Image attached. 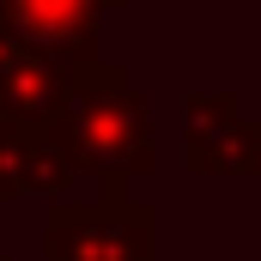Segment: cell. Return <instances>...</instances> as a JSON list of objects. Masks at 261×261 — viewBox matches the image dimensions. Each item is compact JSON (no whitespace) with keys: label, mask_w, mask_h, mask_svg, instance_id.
Listing matches in <instances>:
<instances>
[{"label":"cell","mask_w":261,"mask_h":261,"mask_svg":"<svg viewBox=\"0 0 261 261\" xmlns=\"http://www.w3.org/2000/svg\"><path fill=\"white\" fill-rule=\"evenodd\" d=\"M182 170L189 176H261V122L243 116L237 91L182 97Z\"/></svg>","instance_id":"4"},{"label":"cell","mask_w":261,"mask_h":261,"mask_svg":"<svg viewBox=\"0 0 261 261\" xmlns=\"http://www.w3.org/2000/svg\"><path fill=\"white\" fill-rule=\"evenodd\" d=\"M43 261H158V213L128 182H97L91 200H55L43 213Z\"/></svg>","instance_id":"2"},{"label":"cell","mask_w":261,"mask_h":261,"mask_svg":"<svg viewBox=\"0 0 261 261\" xmlns=\"http://www.w3.org/2000/svg\"><path fill=\"white\" fill-rule=\"evenodd\" d=\"M128 0H0V31L31 43L37 55H49L55 67L79 73V67H97V37H103V18L122 12Z\"/></svg>","instance_id":"3"},{"label":"cell","mask_w":261,"mask_h":261,"mask_svg":"<svg viewBox=\"0 0 261 261\" xmlns=\"http://www.w3.org/2000/svg\"><path fill=\"white\" fill-rule=\"evenodd\" d=\"M0 261H6V255H0Z\"/></svg>","instance_id":"7"},{"label":"cell","mask_w":261,"mask_h":261,"mask_svg":"<svg viewBox=\"0 0 261 261\" xmlns=\"http://www.w3.org/2000/svg\"><path fill=\"white\" fill-rule=\"evenodd\" d=\"M73 97V73L55 67L49 55H37L31 43L0 31V122L18 128H49Z\"/></svg>","instance_id":"5"},{"label":"cell","mask_w":261,"mask_h":261,"mask_svg":"<svg viewBox=\"0 0 261 261\" xmlns=\"http://www.w3.org/2000/svg\"><path fill=\"white\" fill-rule=\"evenodd\" d=\"M49 134L61 140L73 170H85L97 182H128V176H146L158 164L152 103H146V91H134L128 67H116V61L73 73V97L49 122Z\"/></svg>","instance_id":"1"},{"label":"cell","mask_w":261,"mask_h":261,"mask_svg":"<svg viewBox=\"0 0 261 261\" xmlns=\"http://www.w3.org/2000/svg\"><path fill=\"white\" fill-rule=\"evenodd\" d=\"M73 158L61 152V140L49 128H18L0 122V200L18 195H49V200H73Z\"/></svg>","instance_id":"6"}]
</instances>
